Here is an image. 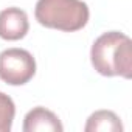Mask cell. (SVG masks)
Returning a JSON list of instances; mask_svg holds the SVG:
<instances>
[{"label":"cell","mask_w":132,"mask_h":132,"mask_svg":"<svg viewBox=\"0 0 132 132\" xmlns=\"http://www.w3.org/2000/svg\"><path fill=\"white\" fill-rule=\"evenodd\" d=\"M23 132H62L64 126L61 120L45 107H34L25 115Z\"/></svg>","instance_id":"5"},{"label":"cell","mask_w":132,"mask_h":132,"mask_svg":"<svg viewBox=\"0 0 132 132\" xmlns=\"http://www.w3.org/2000/svg\"><path fill=\"white\" fill-rule=\"evenodd\" d=\"M36 20L47 28L73 33L89 22V6L82 0H37Z\"/></svg>","instance_id":"2"},{"label":"cell","mask_w":132,"mask_h":132,"mask_svg":"<svg viewBox=\"0 0 132 132\" xmlns=\"http://www.w3.org/2000/svg\"><path fill=\"white\" fill-rule=\"evenodd\" d=\"M16 115L14 101L3 92H0V132H10Z\"/></svg>","instance_id":"7"},{"label":"cell","mask_w":132,"mask_h":132,"mask_svg":"<svg viewBox=\"0 0 132 132\" xmlns=\"http://www.w3.org/2000/svg\"><path fill=\"white\" fill-rule=\"evenodd\" d=\"M90 61L93 69L103 76H132V42L118 31L101 34L92 45Z\"/></svg>","instance_id":"1"},{"label":"cell","mask_w":132,"mask_h":132,"mask_svg":"<svg viewBox=\"0 0 132 132\" xmlns=\"http://www.w3.org/2000/svg\"><path fill=\"white\" fill-rule=\"evenodd\" d=\"M86 132H121L123 124L118 115L112 110H98L92 113L84 126Z\"/></svg>","instance_id":"6"},{"label":"cell","mask_w":132,"mask_h":132,"mask_svg":"<svg viewBox=\"0 0 132 132\" xmlns=\"http://www.w3.org/2000/svg\"><path fill=\"white\" fill-rule=\"evenodd\" d=\"M36 73V61L23 48H8L0 53V79L10 86H23Z\"/></svg>","instance_id":"3"},{"label":"cell","mask_w":132,"mask_h":132,"mask_svg":"<svg viewBox=\"0 0 132 132\" xmlns=\"http://www.w3.org/2000/svg\"><path fill=\"white\" fill-rule=\"evenodd\" d=\"M30 30L28 16L20 8H6L0 13V37L5 40H20Z\"/></svg>","instance_id":"4"}]
</instances>
